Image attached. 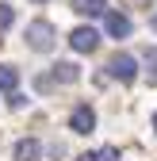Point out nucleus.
<instances>
[{
    "mask_svg": "<svg viewBox=\"0 0 157 161\" xmlns=\"http://www.w3.org/2000/svg\"><path fill=\"white\" fill-rule=\"evenodd\" d=\"M153 130H157V115H153Z\"/></svg>",
    "mask_w": 157,
    "mask_h": 161,
    "instance_id": "15",
    "label": "nucleus"
},
{
    "mask_svg": "<svg viewBox=\"0 0 157 161\" xmlns=\"http://www.w3.org/2000/svg\"><path fill=\"white\" fill-rule=\"evenodd\" d=\"M73 8L81 12V15H104L107 0H73Z\"/></svg>",
    "mask_w": 157,
    "mask_h": 161,
    "instance_id": "9",
    "label": "nucleus"
},
{
    "mask_svg": "<svg viewBox=\"0 0 157 161\" xmlns=\"http://www.w3.org/2000/svg\"><path fill=\"white\" fill-rule=\"evenodd\" d=\"M12 23H15V8L12 4H0V31H8Z\"/></svg>",
    "mask_w": 157,
    "mask_h": 161,
    "instance_id": "11",
    "label": "nucleus"
},
{
    "mask_svg": "<svg viewBox=\"0 0 157 161\" xmlns=\"http://www.w3.org/2000/svg\"><path fill=\"white\" fill-rule=\"evenodd\" d=\"M69 46H73L77 54H92L96 46H100V31H96V27H73Z\"/></svg>",
    "mask_w": 157,
    "mask_h": 161,
    "instance_id": "3",
    "label": "nucleus"
},
{
    "mask_svg": "<svg viewBox=\"0 0 157 161\" xmlns=\"http://www.w3.org/2000/svg\"><path fill=\"white\" fill-rule=\"evenodd\" d=\"M69 130H73V134H92V130H96V111H92L88 104L73 108V115H69Z\"/></svg>",
    "mask_w": 157,
    "mask_h": 161,
    "instance_id": "4",
    "label": "nucleus"
},
{
    "mask_svg": "<svg viewBox=\"0 0 157 161\" xmlns=\"http://www.w3.org/2000/svg\"><path fill=\"white\" fill-rule=\"evenodd\" d=\"M149 27H153V31H157V15H153V19H149Z\"/></svg>",
    "mask_w": 157,
    "mask_h": 161,
    "instance_id": "14",
    "label": "nucleus"
},
{
    "mask_svg": "<svg viewBox=\"0 0 157 161\" xmlns=\"http://www.w3.org/2000/svg\"><path fill=\"white\" fill-rule=\"evenodd\" d=\"M104 31H107L111 38H127V35H130V19H127L123 12H104Z\"/></svg>",
    "mask_w": 157,
    "mask_h": 161,
    "instance_id": "5",
    "label": "nucleus"
},
{
    "mask_svg": "<svg viewBox=\"0 0 157 161\" xmlns=\"http://www.w3.org/2000/svg\"><path fill=\"white\" fill-rule=\"evenodd\" d=\"M42 157V146L35 142V138H23V142H15V161H38Z\"/></svg>",
    "mask_w": 157,
    "mask_h": 161,
    "instance_id": "6",
    "label": "nucleus"
},
{
    "mask_svg": "<svg viewBox=\"0 0 157 161\" xmlns=\"http://www.w3.org/2000/svg\"><path fill=\"white\" fill-rule=\"evenodd\" d=\"M107 73H111L115 80H134V77H138V58L127 54V50H119V54L107 62Z\"/></svg>",
    "mask_w": 157,
    "mask_h": 161,
    "instance_id": "1",
    "label": "nucleus"
},
{
    "mask_svg": "<svg viewBox=\"0 0 157 161\" xmlns=\"http://www.w3.org/2000/svg\"><path fill=\"white\" fill-rule=\"evenodd\" d=\"M54 80H62V85H69V80H81V69H77L73 62H57V65H54Z\"/></svg>",
    "mask_w": 157,
    "mask_h": 161,
    "instance_id": "7",
    "label": "nucleus"
},
{
    "mask_svg": "<svg viewBox=\"0 0 157 161\" xmlns=\"http://www.w3.org/2000/svg\"><path fill=\"white\" fill-rule=\"evenodd\" d=\"M35 4H42V0H35Z\"/></svg>",
    "mask_w": 157,
    "mask_h": 161,
    "instance_id": "16",
    "label": "nucleus"
},
{
    "mask_svg": "<svg viewBox=\"0 0 157 161\" xmlns=\"http://www.w3.org/2000/svg\"><path fill=\"white\" fill-rule=\"evenodd\" d=\"M8 108H15V111H19V108H27V96L19 92V88H15V92H8Z\"/></svg>",
    "mask_w": 157,
    "mask_h": 161,
    "instance_id": "12",
    "label": "nucleus"
},
{
    "mask_svg": "<svg viewBox=\"0 0 157 161\" xmlns=\"http://www.w3.org/2000/svg\"><path fill=\"white\" fill-rule=\"evenodd\" d=\"M142 58L153 65V80H157V46H146V50H142Z\"/></svg>",
    "mask_w": 157,
    "mask_h": 161,
    "instance_id": "13",
    "label": "nucleus"
},
{
    "mask_svg": "<svg viewBox=\"0 0 157 161\" xmlns=\"http://www.w3.org/2000/svg\"><path fill=\"white\" fill-rule=\"evenodd\" d=\"M27 46L31 50H50L54 46V23H46V19L27 23Z\"/></svg>",
    "mask_w": 157,
    "mask_h": 161,
    "instance_id": "2",
    "label": "nucleus"
},
{
    "mask_svg": "<svg viewBox=\"0 0 157 161\" xmlns=\"http://www.w3.org/2000/svg\"><path fill=\"white\" fill-rule=\"evenodd\" d=\"M15 85H19V69L0 65V88H4V92H15Z\"/></svg>",
    "mask_w": 157,
    "mask_h": 161,
    "instance_id": "10",
    "label": "nucleus"
},
{
    "mask_svg": "<svg viewBox=\"0 0 157 161\" xmlns=\"http://www.w3.org/2000/svg\"><path fill=\"white\" fill-rule=\"evenodd\" d=\"M77 161H119V150H115V146H100V150H88V153H81Z\"/></svg>",
    "mask_w": 157,
    "mask_h": 161,
    "instance_id": "8",
    "label": "nucleus"
}]
</instances>
